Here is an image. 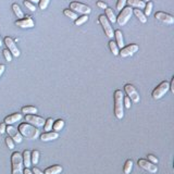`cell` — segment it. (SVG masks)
<instances>
[{
    "mask_svg": "<svg viewBox=\"0 0 174 174\" xmlns=\"http://www.w3.org/2000/svg\"><path fill=\"white\" fill-rule=\"evenodd\" d=\"M17 131L20 132V134L22 136L26 137L28 139H36L39 135V131L37 129V127L33 126V125L28 124V123H22L20 124Z\"/></svg>",
    "mask_w": 174,
    "mask_h": 174,
    "instance_id": "6da1fadb",
    "label": "cell"
},
{
    "mask_svg": "<svg viewBox=\"0 0 174 174\" xmlns=\"http://www.w3.org/2000/svg\"><path fill=\"white\" fill-rule=\"evenodd\" d=\"M123 92L120 89H117L114 92V114L117 119L121 120L124 117V111H123Z\"/></svg>",
    "mask_w": 174,
    "mask_h": 174,
    "instance_id": "7a4b0ae2",
    "label": "cell"
},
{
    "mask_svg": "<svg viewBox=\"0 0 174 174\" xmlns=\"http://www.w3.org/2000/svg\"><path fill=\"white\" fill-rule=\"evenodd\" d=\"M11 164H12V174H23V159L20 152H13L11 156Z\"/></svg>",
    "mask_w": 174,
    "mask_h": 174,
    "instance_id": "3957f363",
    "label": "cell"
},
{
    "mask_svg": "<svg viewBox=\"0 0 174 174\" xmlns=\"http://www.w3.org/2000/svg\"><path fill=\"white\" fill-rule=\"evenodd\" d=\"M169 89H170V83L168 81H163V82L160 83L154 89V92H152V98L156 100L160 99V98H162L164 95L167 94Z\"/></svg>",
    "mask_w": 174,
    "mask_h": 174,
    "instance_id": "277c9868",
    "label": "cell"
},
{
    "mask_svg": "<svg viewBox=\"0 0 174 174\" xmlns=\"http://www.w3.org/2000/svg\"><path fill=\"white\" fill-rule=\"evenodd\" d=\"M98 21H99V23L101 24L102 28H103L104 35L109 38H113V36H114V32H113V28H112V26H111V23L108 21V19L106 17V15L100 14L99 17H98Z\"/></svg>",
    "mask_w": 174,
    "mask_h": 174,
    "instance_id": "5b68a950",
    "label": "cell"
},
{
    "mask_svg": "<svg viewBox=\"0 0 174 174\" xmlns=\"http://www.w3.org/2000/svg\"><path fill=\"white\" fill-rule=\"evenodd\" d=\"M132 14H133V9H132V8H131V7L123 8V9H122V11H120V14L118 15V17H117L118 24H119L120 26H123V25H125L127 22H129V19H131Z\"/></svg>",
    "mask_w": 174,
    "mask_h": 174,
    "instance_id": "8992f818",
    "label": "cell"
},
{
    "mask_svg": "<svg viewBox=\"0 0 174 174\" xmlns=\"http://www.w3.org/2000/svg\"><path fill=\"white\" fill-rule=\"evenodd\" d=\"M70 8L72 9L73 12L75 13H80V14H84L87 15L92 12V9H90L88 5H84V3L81 2H76V1H73V2L70 3Z\"/></svg>",
    "mask_w": 174,
    "mask_h": 174,
    "instance_id": "52a82bcc",
    "label": "cell"
},
{
    "mask_svg": "<svg viewBox=\"0 0 174 174\" xmlns=\"http://www.w3.org/2000/svg\"><path fill=\"white\" fill-rule=\"evenodd\" d=\"M25 121L35 127H42L45 124L46 120H44L42 118L38 117L36 114H26L25 115Z\"/></svg>",
    "mask_w": 174,
    "mask_h": 174,
    "instance_id": "ba28073f",
    "label": "cell"
},
{
    "mask_svg": "<svg viewBox=\"0 0 174 174\" xmlns=\"http://www.w3.org/2000/svg\"><path fill=\"white\" fill-rule=\"evenodd\" d=\"M124 90H125V92H126L127 97H129L131 100H133V102H135V103L139 102V100H140L139 94H138V92L136 90V88H135L132 84H126V85H125Z\"/></svg>",
    "mask_w": 174,
    "mask_h": 174,
    "instance_id": "9c48e42d",
    "label": "cell"
},
{
    "mask_svg": "<svg viewBox=\"0 0 174 174\" xmlns=\"http://www.w3.org/2000/svg\"><path fill=\"white\" fill-rule=\"evenodd\" d=\"M138 165L142 168V169H144L145 171H148L151 174H154V173L158 172V167H157L156 164H154L150 161H148V160L139 159L138 160Z\"/></svg>",
    "mask_w": 174,
    "mask_h": 174,
    "instance_id": "30bf717a",
    "label": "cell"
},
{
    "mask_svg": "<svg viewBox=\"0 0 174 174\" xmlns=\"http://www.w3.org/2000/svg\"><path fill=\"white\" fill-rule=\"evenodd\" d=\"M5 132L9 134V137H10L11 139H12L14 143H17V144H20V143H22V135L20 134V132L17 131L15 127H13L12 125H9V126H7V129H5Z\"/></svg>",
    "mask_w": 174,
    "mask_h": 174,
    "instance_id": "8fae6325",
    "label": "cell"
},
{
    "mask_svg": "<svg viewBox=\"0 0 174 174\" xmlns=\"http://www.w3.org/2000/svg\"><path fill=\"white\" fill-rule=\"evenodd\" d=\"M5 44L7 45L8 47V50L10 51V53L13 56V57L17 58L19 56H20V50H19V48L16 47V45H15L14 40L12 39L11 37H5Z\"/></svg>",
    "mask_w": 174,
    "mask_h": 174,
    "instance_id": "7c38bea8",
    "label": "cell"
},
{
    "mask_svg": "<svg viewBox=\"0 0 174 174\" xmlns=\"http://www.w3.org/2000/svg\"><path fill=\"white\" fill-rule=\"evenodd\" d=\"M139 49V47L137 45H129L127 47H123L121 49V51L119 52V55L121 56V58H127L129 56H133L135 52H137Z\"/></svg>",
    "mask_w": 174,
    "mask_h": 174,
    "instance_id": "4fadbf2b",
    "label": "cell"
},
{
    "mask_svg": "<svg viewBox=\"0 0 174 174\" xmlns=\"http://www.w3.org/2000/svg\"><path fill=\"white\" fill-rule=\"evenodd\" d=\"M154 17H156L157 20H159L160 22L165 23V24H168V25H172L174 23V17L172 16L171 14L161 12V11H159V12H156Z\"/></svg>",
    "mask_w": 174,
    "mask_h": 174,
    "instance_id": "5bb4252c",
    "label": "cell"
},
{
    "mask_svg": "<svg viewBox=\"0 0 174 174\" xmlns=\"http://www.w3.org/2000/svg\"><path fill=\"white\" fill-rule=\"evenodd\" d=\"M15 25L21 28H32L35 26V23L31 16H26L21 19V20H17L15 22Z\"/></svg>",
    "mask_w": 174,
    "mask_h": 174,
    "instance_id": "9a60e30c",
    "label": "cell"
},
{
    "mask_svg": "<svg viewBox=\"0 0 174 174\" xmlns=\"http://www.w3.org/2000/svg\"><path fill=\"white\" fill-rule=\"evenodd\" d=\"M21 120H22V114L21 113H13L11 115H8L3 122L8 125H12L14 123H16V122L21 121Z\"/></svg>",
    "mask_w": 174,
    "mask_h": 174,
    "instance_id": "2e32d148",
    "label": "cell"
},
{
    "mask_svg": "<svg viewBox=\"0 0 174 174\" xmlns=\"http://www.w3.org/2000/svg\"><path fill=\"white\" fill-rule=\"evenodd\" d=\"M59 137V133L57 132H46L40 135V139L42 142H50L53 139H57Z\"/></svg>",
    "mask_w": 174,
    "mask_h": 174,
    "instance_id": "e0dca14e",
    "label": "cell"
},
{
    "mask_svg": "<svg viewBox=\"0 0 174 174\" xmlns=\"http://www.w3.org/2000/svg\"><path fill=\"white\" fill-rule=\"evenodd\" d=\"M126 3L129 5V7L131 8H136V9H144L146 2H144L143 0H126Z\"/></svg>",
    "mask_w": 174,
    "mask_h": 174,
    "instance_id": "ac0fdd59",
    "label": "cell"
},
{
    "mask_svg": "<svg viewBox=\"0 0 174 174\" xmlns=\"http://www.w3.org/2000/svg\"><path fill=\"white\" fill-rule=\"evenodd\" d=\"M114 37H115V44L118 45L119 49H122L124 47V39H123V35H122L121 31H115L114 32Z\"/></svg>",
    "mask_w": 174,
    "mask_h": 174,
    "instance_id": "d6986e66",
    "label": "cell"
},
{
    "mask_svg": "<svg viewBox=\"0 0 174 174\" xmlns=\"http://www.w3.org/2000/svg\"><path fill=\"white\" fill-rule=\"evenodd\" d=\"M22 159H23V165L25 168L31 167V151L30 150H24L22 154Z\"/></svg>",
    "mask_w": 174,
    "mask_h": 174,
    "instance_id": "ffe728a7",
    "label": "cell"
},
{
    "mask_svg": "<svg viewBox=\"0 0 174 174\" xmlns=\"http://www.w3.org/2000/svg\"><path fill=\"white\" fill-rule=\"evenodd\" d=\"M62 167L61 165H52L50 168H47L45 170V174H60L62 172Z\"/></svg>",
    "mask_w": 174,
    "mask_h": 174,
    "instance_id": "44dd1931",
    "label": "cell"
},
{
    "mask_svg": "<svg viewBox=\"0 0 174 174\" xmlns=\"http://www.w3.org/2000/svg\"><path fill=\"white\" fill-rule=\"evenodd\" d=\"M106 17H107L108 21H109L110 23H115V22H117V16H115L113 10H112V9H110V8H107V9H106Z\"/></svg>",
    "mask_w": 174,
    "mask_h": 174,
    "instance_id": "7402d4cb",
    "label": "cell"
},
{
    "mask_svg": "<svg viewBox=\"0 0 174 174\" xmlns=\"http://www.w3.org/2000/svg\"><path fill=\"white\" fill-rule=\"evenodd\" d=\"M64 126V121L63 120H57V121H53V124H52V129L55 132L59 133L61 129Z\"/></svg>",
    "mask_w": 174,
    "mask_h": 174,
    "instance_id": "603a6c76",
    "label": "cell"
},
{
    "mask_svg": "<svg viewBox=\"0 0 174 174\" xmlns=\"http://www.w3.org/2000/svg\"><path fill=\"white\" fill-rule=\"evenodd\" d=\"M12 10H13V12H14V14L16 15V17L19 19V20H21V19H23V17H24V13H23V11L21 10V8L19 7V5H16V3H13V5H12Z\"/></svg>",
    "mask_w": 174,
    "mask_h": 174,
    "instance_id": "cb8c5ba5",
    "label": "cell"
},
{
    "mask_svg": "<svg viewBox=\"0 0 174 174\" xmlns=\"http://www.w3.org/2000/svg\"><path fill=\"white\" fill-rule=\"evenodd\" d=\"M133 13H134V14L136 15L137 17H138V20L140 21L142 23H146L147 22L146 15H145L144 13L142 12V11L139 10V9H134V10H133Z\"/></svg>",
    "mask_w": 174,
    "mask_h": 174,
    "instance_id": "d4e9b609",
    "label": "cell"
},
{
    "mask_svg": "<svg viewBox=\"0 0 174 174\" xmlns=\"http://www.w3.org/2000/svg\"><path fill=\"white\" fill-rule=\"evenodd\" d=\"M22 113H25V114H36V113H37V108L32 107V106L23 107L22 108Z\"/></svg>",
    "mask_w": 174,
    "mask_h": 174,
    "instance_id": "484cf974",
    "label": "cell"
},
{
    "mask_svg": "<svg viewBox=\"0 0 174 174\" xmlns=\"http://www.w3.org/2000/svg\"><path fill=\"white\" fill-rule=\"evenodd\" d=\"M38 160H39V151L38 150H33L31 152V162L34 165H36L38 163Z\"/></svg>",
    "mask_w": 174,
    "mask_h": 174,
    "instance_id": "4316f807",
    "label": "cell"
},
{
    "mask_svg": "<svg viewBox=\"0 0 174 174\" xmlns=\"http://www.w3.org/2000/svg\"><path fill=\"white\" fill-rule=\"evenodd\" d=\"M109 47H110L111 52L113 53V56H119L120 49H119V47H118L117 44H115V42H113V40H110V42H109Z\"/></svg>",
    "mask_w": 174,
    "mask_h": 174,
    "instance_id": "83f0119b",
    "label": "cell"
},
{
    "mask_svg": "<svg viewBox=\"0 0 174 174\" xmlns=\"http://www.w3.org/2000/svg\"><path fill=\"white\" fill-rule=\"evenodd\" d=\"M63 14L65 15V16H67V17H70L71 20H73V21H75L77 19V13H75V12H73L72 10H70V9H64L63 10Z\"/></svg>",
    "mask_w": 174,
    "mask_h": 174,
    "instance_id": "f1b7e54d",
    "label": "cell"
},
{
    "mask_svg": "<svg viewBox=\"0 0 174 174\" xmlns=\"http://www.w3.org/2000/svg\"><path fill=\"white\" fill-rule=\"evenodd\" d=\"M132 169H133V161L131 159L126 160V162H125V164H124V170H123L124 173L129 174L131 171H132Z\"/></svg>",
    "mask_w": 174,
    "mask_h": 174,
    "instance_id": "f546056e",
    "label": "cell"
},
{
    "mask_svg": "<svg viewBox=\"0 0 174 174\" xmlns=\"http://www.w3.org/2000/svg\"><path fill=\"white\" fill-rule=\"evenodd\" d=\"M152 7H154V3L151 2V1H148V2L146 3V5H145V13L144 14L146 15V16H149L150 14H151V11H152Z\"/></svg>",
    "mask_w": 174,
    "mask_h": 174,
    "instance_id": "4dcf8cb0",
    "label": "cell"
},
{
    "mask_svg": "<svg viewBox=\"0 0 174 174\" xmlns=\"http://www.w3.org/2000/svg\"><path fill=\"white\" fill-rule=\"evenodd\" d=\"M52 124H53V120L51 118L47 119L45 121V124H44V129H45L46 132H50L52 129Z\"/></svg>",
    "mask_w": 174,
    "mask_h": 174,
    "instance_id": "1f68e13d",
    "label": "cell"
},
{
    "mask_svg": "<svg viewBox=\"0 0 174 174\" xmlns=\"http://www.w3.org/2000/svg\"><path fill=\"white\" fill-rule=\"evenodd\" d=\"M87 21H88V15H83V16L77 17L76 20H75V25L80 26V25L84 24V23L87 22Z\"/></svg>",
    "mask_w": 174,
    "mask_h": 174,
    "instance_id": "d6a6232c",
    "label": "cell"
},
{
    "mask_svg": "<svg viewBox=\"0 0 174 174\" xmlns=\"http://www.w3.org/2000/svg\"><path fill=\"white\" fill-rule=\"evenodd\" d=\"M24 5H25L26 8H27V9H28L30 11H33V12H34V11L36 10V5H35L34 3L30 2V1H27V0H26V1H24Z\"/></svg>",
    "mask_w": 174,
    "mask_h": 174,
    "instance_id": "836d02e7",
    "label": "cell"
},
{
    "mask_svg": "<svg viewBox=\"0 0 174 174\" xmlns=\"http://www.w3.org/2000/svg\"><path fill=\"white\" fill-rule=\"evenodd\" d=\"M125 5H126V0H118L117 10L118 11H121L123 8H125Z\"/></svg>",
    "mask_w": 174,
    "mask_h": 174,
    "instance_id": "e575fe53",
    "label": "cell"
},
{
    "mask_svg": "<svg viewBox=\"0 0 174 174\" xmlns=\"http://www.w3.org/2000/svg\"><path fill=\"white\" fill-rule=\"evenodd\" d=\"M50 0H39V9H42V10H45L46 8L48 7V5H49Z\"/></svg>",
    "mask_w": 174,
    "mask_h": 174,
    "instance_id": "d590c367",
    "label": "cell"
},
{
    "mask_svg": "<svg viewBox=\"0 0 174 174\" xmlns=\"http://www.w3.org/2000/svg\"><path fill=\"white\" fill-rule=\"evenodd\" d=\"M2 52H3V56H5V60H7L8 62H11V61H12V55L10 53V51L8 49H5Z\"/></svg>",
    "mask_w": 174,
    "mask_h": 174,
    "instance_id": "8d00e7d4",
    "label": "cell"
},
{
    "mask_svg": "<svg viewBox=\"0 0 174 174\" xmlns=\"http://www.w3.org/2000/svg\"><path fill=\"white\" fill-rule=\"evenodd\" d=\"M5 144H7L9 149H13V148H14V142H13L10 137H7V138H5Z\"/></svg>",
    "mask_w": 174,
    "mask_h": 174,
    "instance_id": "74e56055",
    "label": "cell"
},
{
    "mask_svg": "<svg viewBox=\"0 0 174 174\" xmlns=\"http://www.w3.org/2000/svg\"><path fill=\"white\" fill-rule=\"evenodd\" d=\"M123 103H124V106L127 109L131 108V99L129 97H123Z\"/></svg>",
    "mask_w": 174,
    "mask_h": 174,
    "instance_id": "f35d334b",
    "label": "cell"
},
{
    "mask_svg": "<svg viewBox=\"0 0 174 174\" xmlns=\"http://www.w3.org/2000/svg\"><path fill=\"white\" fill-rule=\"evenodd\" d=\"M148 160H149V161L151 162V163H154V164L158 163V159H157L154 154H148Z\"/></svg>",
    "mask_w": 174,
    "mask_h": 174,
    "instance_id": "ab89813d",
    "label": "cell"
},
{
    "mask_svg": "<svg viewBox=\"0 0 174 174\" xmlns=\"http://www.w3.org/2000/svg\"><path fill=\"white\" fill-rule=\"evenodd\" d=\"M97 5H98V8H100V9H104V10L108 8L107 3L103 2V1H97Z\"/></svg>",
    "mask_w": 174,
    "mask_h": 174,
    "instance_id": "60d3db41",
    "label": "cell"
},
{
    "mask_svg": "<svg viewBox=\"0 0 174 174\" xmlns=\"http://www.w3.org/2000/svg\"><path fill=\"white\" fill-rule=\"evenodd\" d=\"M5 129H7V124H5V122H2V123L0 124V134H5Z\"/></svg>",
    "mask_w": 174,
    "mask_h": 174,
    "instance_id": "b9f144b4",
    "label": "cell"
},
{
    "mask_svg": "<svg viewBox=\"0 0 174 174\" xmlns=\"http://www.w3.org/2000/svg\"><path fill=\"white\" fill-rule=\"evenodd\" d=\"M170 89H171V92L174 94V76L172 77L171 83H170Z\"/></svg>",
    "mask_w": 174,
    "mask_h": 174,
    "instance_id": "7bdbcfd3",
    "label": "cell"
},
{
    "mask_svg": "<svg viewBox=\"0 0 174 174\" xmlns=\"http://www.w3.org/2000/svg\"><path fill=\"white\" fill-rule=\"evenodd\" d=\"M33 173H34V174H44V173H42V171H40V170L39 169H37V168H34V169H33Z\"/></svg>",
    "mask_w": 174,
    "mask_h": 174,
    "instance_id": "ee69618b",
    "label": "cell"
},
{
    "mask_svg": "<svg viewBox=\"0 0 174 174\" xmlns=\"http://www.w3.org/2000/svg\"><path fill=\"white\" fill-rule=\"evenodd\" d=\"M23 174H34V173L28 168H25V170H23Z\"/></svg>",
    "mask_w": 174,
    "mask_h": 174,
    "instance_id": "f6af8a7d",
    "label": "cell"
},
{
    "mask_svg": "<svg viewBox=\"0 0 174 174\" xmlns=\"http://www.w3.org/2000/svg\"><path fill=\"white\" fill-rule=\"evenodd\" d=\"M5 67L3 64H0V76L2 75V73L5 72Z\"/></svg>",
    "mask_w": 174,
    "mask_h": 174,
    "instance_id": "bcb514c9",
    "label": "cell"
},
{
    "mask_svg": "<svg viewBox=\"0 0 174 174\" xmlns=\"http://www.w3.org/2000/svg\"><path fill=\"white\" fill-rule=\"evenodd\" d=\"M27 1H30V2L34 3V5H36V3H39V0H27Z\"/></svg>",
    "mask_w": 174,
    "mask_h": 174,
    "instance_id": "7dc6e473",
    "label": "cell"
},
{
    "mask_svg": "<svg viewBox=\"0 0 174 174\" xmlns=\"http://www.w3.org/2000/svg\"><path fill=\"white\" fill-rule=\"evenodd\" d=\"M2 46V40H1V37H0V47Z\"/></svg>",
    "mask_w": 174,
    "mask_h": 174,
    "instance_id": "c3c4849f",
    "label": "cell"
},
{
    "mask_svg": "<svg viewBox=\"0 0 174 174\" xmlns=\"http://www.w3.org/2000/svg\"><path fill=\"white\" fill-rule=\"evenodd\" d=\"M144 2H148V1H150V0H143Z\"/></svg>",
    "mask_w": 174,
    "mask_h": 174,
    "instance_id": "681fc988",
    "label": "cell"
}]
</instances>
